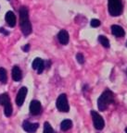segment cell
<instances>
[{"mask_svg": "<svg viewBox=\"0 0 127 133\" xmlns=\"http://www.w3.org/2000/svg\"><path fill=\"white\" fill-rule=\"evenodd\" d=\"M8 81V75H7V70L3 68H0V81L2 83H7Z\"/></svg>", "mask_w": 127, "mask_h": 133, "instance_id": "cell-17", "label": "cell"}, {"mask_svg": "<svg viewBox=\"0 0 127 133\" xmlns=\"http://www.w3.org/2000/svg\"><path fill=\"white\" fill-rule=\"evenodd\" d=\"M44 133H55L53 128L48 122H46L44 124Z\"/></svg>", "mask_w": 127, "mask_h": 133, "instance_id": "cell-18", "label": "cell"}, {"mask_svg": "<svg viewBox=\"0 0 127 133\" xmlns=\"http://www.w3.org/2000/svg\"><path fill=\"white\" fill-rule=\"evenodd\" d=\"M27 88L26 87H21L20 89L19 92L17 94V97H16V104L17 105L21 106L23 104L25 101V98H26V95H27Z\"/></svg>", "mask_w": 127, "mask_h": 133, "instance_id": "cell-6", "label": "cell"}, {"mask_svg": "<svg viewBox=\"0 0 127 133\" xmlns=\"http://www.w3.org/2000/svg\"><path fill=\"white\" fill-rule=\"evenodd\" d=\"M56 106L58 111L63 113H68L70 111L69 103H68V98L65 94H62L58 96L56 102Z\"/></svg>", "mask_w": 127, "mask_h": 133, "instance_id": "cell-4", "label": "cell"}, {"mask_svg": "<svg viewBox=\"0 0 127 133\" xmlns=\"http://www.w3.org/2000/svg\"><path fill=\"white\" fill-rule=\"evenodd\" d=\"M111 32L116 37H123L125 34L124 30L121 26H119V25H112L111 26Z\"/></svg>", "mask_w": 127, "mask_h": 133, "instance_id": "cell-12", "label": "cell"}, {"mask_svg": "<svg viewBox=\"0 0 127 133\" xmlns=\"http://www.w3.org/2000/svg\"><path fill=\"white\" fill-rule=\"evenodd\" d=\"M20 25L22 33L25 36L29 35L32 32V24L29 19V13L28 9L25 6H21L20 8Z\"/></svg>", "mask_w": 127, "mask_h": 133, "instance_id": "cell-1", "label": "cell"}, {"mask_svg": "<svg viewBox=\"0 0 127 133\" xmlns=\"http://www.w3.org/2000/svg\"><path fill=\"white\" fill-rule=\"evenodd\" d=\"M108 13L112 17H118L123 13V3L121 0H108Z\"/></svg>", "mask_w": 127, "mask_h": 133, "instance_id": "cell-3", "label": "cell"}, {"mask_svg": "<svg viewBox=\"0 0 127 133\" xmlns=\"http://www.w3.org/2000/svg\"><path fill=\"white\" fill-rule=\"evenodd\" d=\"M126 75H127V70H126Z\"/></svg>", "mask_w": 127, "mask_h": 133, "instance_id": "cell-24", "label": "cell"}, {"mask_svg": "<svg viewBox=\"0 0 127 133\" xmlns=\"http://www.w3.org/2000/svg\"><path fill=\"white\" fill-rule=\"evenodd\" d=\"M76 59H77L79 64L82 65L84 63V56H83V55L81 54V53H78V54L76 55Z\"/></svg>", "mask_w": 127, "mask_h": 133, "instance_id": "cell-19", "label": "cell"}, {"mask_svg": "<svg viewBox=\"0 0 127 133\" xmlns=\"http://www.w3.org/2000/svg\"><path fill=\"white\" fill-rule=\"evenodd\" d=\"M4 113L6 116H10L12 115V105H11L10 101L4 104Z\"/></svg>", "mask_w": 127, "mask_h": 133, "instance_id": "cell-15", "label": "cell"}, {"mask_svg": "<svg viewBox=\"0 0 127 133\" xmlns=\"http://www.w3.org/2000/svg\"><path fill=\"white\" fill-rule=\"evenodd\" d=\"M0 32L4 33V34H6V35H8V31H5V29H4V28H0Z\"/></svg>", "mask_w": 127, "mask_h": 133, "instance_id": "cell-22", "label": "cell"}, {"mask_svg": "<svg viewBox=\"0 0 127 133\" xmlns=\"http://www.w3.org/2000/svg\"><path fill=\"white\" fill-rule=\"evenodd\" d=\"M114 101V94L111 91L107 90L99 96L98 100V106L100 111H105Z\"/></svg>", "mask_w": 127, "mask_h": 133, "instance_id": "cell-2", "label": "cell"}, {"mask_svg": "<svg viewBox=\"0 0 127 133\" xmlns=\"http://www.w3.org/2000/svg\"><path fill=\"white\" fill-rule=\"evenodd\" d=\"M91 116H92V119H93V123H94L95 129H98V130H101V129H104L105 121L102 116L94 110L91 111Z\"/></svg>", "mask_w": 127, "mask_h": 133, "instance_id": "cell-5", "label": "cell"}, {"mask_svg": "<svg viewBox=\"0 0 127 133\" xmlns=\"http://www.w3.org/2000/svg\"><path fill=\"white\" fill-rule=\"evenodd\" d=\"M22 78V73L18 66H14L12 69V79L14 81H20Z\"/></svg>", "mask_w": 127, "mask_h": 133, "instance_id": "cell-13", "label": "cell"}, {"mask_svg": "<svg viewBox=\"0 0 127 133\" xmlns=\"http://www.w3.org/2000/svg\"><path fill=\"white\" fill-rule=\"evenodd\" d=\"M58 39L59 41L61 44L63 45H66L69 43L70 40V36H69V32L66 31V30H61L58 34Z\"/></svg>", "mask_w": 127, "mask_h": 133, "instance_id": "cell-10", "label": "cell"}, {"mask_svg": "<svg viewBox=\"0 0 127 133\" xmlns=\"http://www.w3.org/2000/svg\"><path fill=\"white\" fill-rule=\"evenodd\" d=\"M90 24H91L92 27L96 28V27H98V26H100V21H99V19H92V21H91Z\"/></svg>", "mask_w": 127, "mask_h": 133, "instance_id": "cell-20", "label": "cell"}, {"mask_svg": "<svg viewBox=\"0 0 127 133\" xmlns=\"http://www.w3.org/2000/svg\"><path fill=\"white\" fill-rule=\"evenodd\" d=\"M125 133H127V128L125 129Z\"/></svg>", "mask_w": 127, "mask_h": 133, "instance_id": "cell-23", "label": "cell"}, {"mask_svg": "<svg viewBox=\"0 0 127 133\" xmlns=\"http://www.w3.org/2000/svg\"><path fill=\"white\" fill-rule=\"evenodd\" d=\"M71 127H72V122H71V119H65L61 124V129L63 131L69 130V129H71Z\"/></svg>", "mask_w": 127, "mask_h": 133, "instance_id": "cell-14", "label": "cell"}, {"mask_svg": "<svg viewBox=\"0 0 127 133\" xmlns=\"http://www.w3.org/2000/svg\"><path fill=\"white\" fill-rule=\"evenodd\" d=\"M42 110V105L41 103L37 100H33L30 104V113L33 116H37L41 113Z\"/></svg>", "mask_w": 127, "mask_h": 133, "instance_id": "cell-7", "label": "cell"}, {"mask_svg": "<svg viewBox=\"0 0 127 133\" xmlns=\"http://www.w3.org/2000/svg\"><path fill=\"white\" fill-rule=\"evenodd\" d=\"M22 49H23V51H24V52H28V51H29V49H30V44H26V45H25Z\"/></svg>", "mask_w": 127, "mask_h": 133, "instance_id": "cell-21", "label": "cell"}, {"mask_svg": "<svg viewBox=\"0 0 127 133\" xmlns=\"http://www.w3.org/2000/svg\"><path fill=\"white\" fill-rule=\"evenodd\" d=\"M32 66H33V69L37 70L38 74H41V73L44 71L45 66H45V61L43 60V59H41V58L37 57L33 60V64H32Z\"/></svg>", "mask_w": 127, "mask_h": 133, "instance_id": "cell-9", "label": "cell"}, {"mask_svg": "<svg viewBox=\"0 0 127 133\" xmlns=\"http://www.w3.org/2000/svg\"><path fill=\"white\" fill-rule=\"evenodd\" d=\"M38 127H39L38 123H31L27 120L22 123V129L28 133H34L37 130Z\"/></svg>", "mask_w": 127, "mask_h": 133, "instance_id": "cell-8", "label": "cell"}, {"mask_svg": "<svg viewBox=\"0 0 127 133\" xmlns=\"http://www.w3.org/2000/svg\"><path fill=\"white\" fill-rule=\"evenodd\" d=\"M5 19H6L7 23H8V25L9 27H14L15 25H16V16H15V14L12 11L7 12Z\"/></svg>", "mask_w": 127, "mask_h": 133, "instance_id": "cell-11", "label": "cell"}, {"mask_svg": "<svg viewBox=\"0 0 127 133\" xmlns=\"http://www.w3.org/2000/svg\"><path fill=\"white\" fill-rule=\"evenodd\" d=\"M98 42L101 44V45H102L103 47H105V48L110 47V42H108V38H107L106 36L100 35L99 37H98Z\"/></svg>", "mask_w": 127, "mask_h": 133, "instance_id": "cell-16", "label": "cell"}]
</instances>
